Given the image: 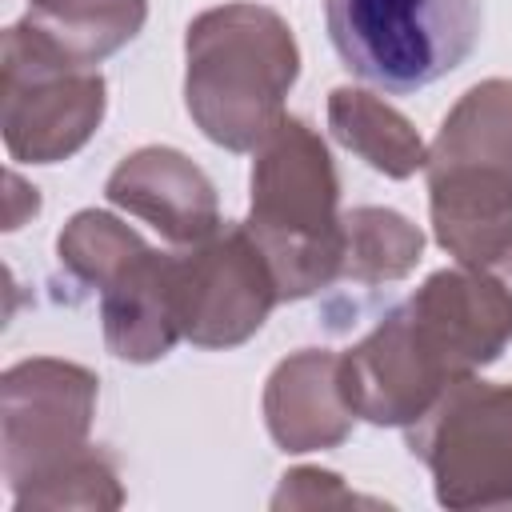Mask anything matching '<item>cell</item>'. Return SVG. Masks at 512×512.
<instances>
[{"mask_svg":"<svg viewBox=\"0 0 512 512\" xmlns=\"http://www.w3.org/2000/svg\"><path fill=\"white\" fill-rule=\"evenodd\" d=\"M100 380L56 356H32L0 380V468L12 500L88 448Z\"/></svg>","mask_w":512,"mask_h":512,"instance_id":"obj_6","label":"cell"},{"mask_svg":"<svg viewBox=\"0 0 512 512\" xmlns=\"http://www.w3.org/2000/svg\"><path fill=\"white\" fill-rule=\"evenodd\" d=\"M184 60L188 116L228 152L260 148L284 120V96L300 76L292 28L264 4H220L200 12L184 36Z\"/></svg>","mask_w":512,"mask_h":512,"instance_id":"obj_1","label":"cell"},{"mask_svg":"<svg viewBox=\"0 0 512 512\" xmlns=\"http://www.w3.org/2000/svg\"><path fill=\"white\" fill-rule=\"evenodd\" d=\"M408 452L428 468L444 508L512 504V384L464 376L408 424Z\"/></svg>","mask_w":512,"mask_h":512,"instance_id":"obj_5","label":"cell"},{"mask_svg":"<svg viewBox=\"0 0 512 512\" xmlns=\"http://www.w3.org/2000/svg\"><path fill=\"white\" fill-rule=\"evenodd\" d=\"M340 176L328 144L300 116H284L256 148L252 204L244 228L272 264L280 300H304L344 264Z\"/></svg>","mask_w":512,"mask_h":512,"instance_id":"obj_2","label":"cell"},{"mask_svg":"<svg viewBox=\"0 0 512 512\" xmlns=\"http://www.w3.org/2000/svg\"><path fill=\"white\" fill-rule=\"evenodd\" d=\"M148 248V240L128 228L124 220H116L112 212H96V208H84L76 212L60 236H56V256L60 264L88 288H100L108 284L132 256H140Z\"/></svg>","mask_w":512,"mask_h":512,"instance_id":"obj_15","label":"cell"},{"mask_svg":"<svg viewBox=\"0 0 512 512\" xmlns=\"http://www.w3.org/2000/svg\"><path fill=\"white\" fill-rule=\"evenodd\" d=\"M336 56L384 92H420L480 40L484 0H324Z\"/></svg>","mask_w":512,"mask_h":512,"instance_id":"obj_4","label":"cell"},{"mask_svg":"<svg viewBox=\"0 0 512 512\" xmlns=\"http://www.w3.org/2000/svg\"><path fill=\"white\" fill-rule=\"evenodd\" d=\"M32 4H36V0H32Z\"/></svg>","mask_w":512,"mask_h":512,"instance_id":"obj_19","label":"cell"},{"mask_svg":"<svg viewBox=\"0 0 512 512\" xmlns=\"http://www.w3.org/2000/svg\"><path fill=\"white\" fill-rule=\"evenodd\" d=\"M328 128L348 152H356L368 168L392 180H408L428 164V144L420 140V132L392 104H384L364 88H348V84L332 88Z\"/></svg>","mask_w":512,"mask_h":512,"instance_id":"obj_13","label":"cell"},{"mask_svg":"<svg viewBox=\"0 0 512 512\" xmlns=\"http://www.w3.org/2000/svg\"><path fill=\"white\" fill-rule=\"evenodd\" d=\"M172 304L180 336L196 348H236L280 304L268 256L244 224L172 256Z\"/></svg>","mask_w":512,"mask_h":512,"instance_id":"obj_8","label":"cell"},{"mask_svg":"<svg viewBox=\"0 0 512 512\" xmlns=\"http://www.w3.org/2000/svg\"><path fill=\"white\" fill-rule=\"evenodd\" d=\"M12 504L20 512H28V508H96V512H104V508L124 504V488H120V472H116L112 456L88 444L76 460H68L60 472L40 480Z\"/></svg>","mask_w":512,"mask_h":512,"instance_id":"obj_16","label":"cell"},{"mask_svg":"<svg viewBox=\"0 0 512 512\" xmlns=\"http://www.w3.org/2000/svg\"><path fill=\"white\" fill-rule=\"evenodd\" d=\"M352 504H376L372 496H356L352 488H344V480L336 472L324 468H292L284 472L272 508H352Z\"/></svg>","mask_w":512,"mask_h":512,"instance_id":"obj_17","label":"cell"},{"mask_svg":"<svg viewBox=\"0 0 512 512\" xmlns=\"http://www.w3.org/2000/svg\"><path fill=\"white\" fill-rule=\"evenodd\" d=\"M356 412L340 388V352L300 348L264 384V424L284 452H316L348 440Z\"/></svg>","mask_w":512,"mask_h":512,"instance_id":"obj_10","label":"cell"},{"mask_svg":"<svg viewBox=\"0 0 512 512\" xmlns=\"http://www.w3.org/2000/svg\"><path fill=\"white\" fill-rule=\"evenodd\" d=\"M104 192L116 208L152 224L176 248H192L224 228L216 188L204 168L164 144H148L124 156L112 168Z\"/></svg>","mask_w":512,"mask_h":512,"instance_id":"obj_9","label":"cell"},{"mask_svg":"<svg viewBox=\"0 0 512 512\" xmlns=\"http://www.w3.org/2000/svg\"><path fill=\"white\" fill-rule=\"evenodd\" d=\"M100 292V320L104 344L116 360L152 364L176 348L180 324L172 304V256L156 252L152 244L132 256Z\"/></svg>","mask_w":512,"mask_h":512,"instance_id":"obj_11","label":"cell"},{"mask_svg":"<svg viewBox=\"0 0 512 512\" xmlns=\"http://www.w3.org/2000/svg\"><path fill=\"white\" fill-rule=\"evenodd\" d=\"M108 84L96 68H68L24 44L12 28L0 44V128L20 164L76 156L100 128Z\"/></svg>","mask_w":512,"mask_h":512,"instance_id":"obj_7","label":"cell"},{"mask_svg":"<svg viewBox=\"0 0 512 512\" xmlns=\"http://www.w3.org/2000/svg\"><path fill=\"white\" fill-rule=\"evenodd\" d=\"M148 20V0H36L12 32L68 68H96Z\"/></svg>","mask_w":512,"mask_h":512,"instance_id":"obj_12","label":"cell"},{"mask_svg":"<svg viewBox=\"0 0 512 512\" xmlns=\"http://www.w3.org/2000/svg\"><path fill=\"white\" fill-rule=\"evenodd\" d=\"M424 256V232L396 208H352L344 212V264L340 280L392 284L404 280Z\"/></svg>","mask_w":512,"mask_h":512,"instance_id":"obj_14","label":"cell"},{"mask_svg":"<svg viewBox=\"0 0 512 512\" xmlns=\"http://www.w3.org/2000/svg\"><path fill=\"white\" fill-rule=\"evenodd\" d=\"M432 232L456 264L492 260L512 244V80L472 84L428 144Z\"/></svg>","mask_w":512,"mask_h":512,"instance_id":"obj_3","label":"cell"},{"mask_svg":"<svg viewBox=\"0 0 512 512\" xmlns=\"http://www.w3.org/2000/svg\"><path fill=\"white\" fill-rule=\"evenodd\" d=\"M36 208H40L36 188H24V180H20L16 172H8V220H4V228H8V232L20 228L24 216H36Z\"/></svg>","mask_w":512,"mask_h":512,"instance_id":"obj_18","label":"cell"}]
</instances>
